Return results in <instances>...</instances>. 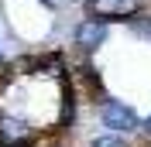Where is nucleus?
<instances>
[{
    "mask_svg": "<svg viewBox=\"0 0 151 147\" xmlns=\"http://www.w3.org/2000/svg\"><path fill=\"white\" fill-rule=\"evenodd\" d=\"M96 106H100V123L106 130L127 133V137H137L141 133V116H137V110H134L131 103L117 99V96H103Z\"/></svg>",
    "mask_w": 151,
    "mask_h": 147,
    "instance_id": "f257e3e1",
    "label": "nucleus"
},
{
    "mask_svg": "<svg viewBox=\"0 0 151 147\" xmlns=\"http://www.w3.org/2000/svg\"><path fill=\"white\" fill-rule=\"evenodd\" d=\"M0 144L4 147H35L38 127L14 110H0Z\"/></svg>",
    "mask_w": 151,
    "mask_h": 147,
    "instance_id": "f03ea898",
    "label": "nucleus"
},
{
    "mask_svg": "<svg viewBox=\"0 0 151 147\" xmlns=\"http://www.w3.org/2000/svg\"><path fill=\"white\" fill-rule=\"evenodd\" d=\"M106 41H110V21H103V17L86 14V17L72 28V45H76V51H83V55H96Z\"/></svg>",
    "mask_w": 151,
    "mask_h": 147,
    "instance_id": "7ed1b4c3",
    "label": "nucleus"
},
{
    "mask_svg": "<svg viewBox=\"0 0 151 147\" xmlns=\"http://www.w3.org/2000/svg\"><path fill=\"white\" fill-rule=\"evenodd\" d=\"M31 75L45 79V82L65 86L69 82V58L62 51H35L31 55Z\"/></svg>",
    "mask_w": 151,
    "mask_h": 147,
    "instance_id": "20e7f679",
    "label": "nucleus"
},
{
    "mask_svg": "<svg viewBox=\"0 0 151 147\" xmlns=\"http://www.w3.org/2000/svg\"><path fill=\"white\" fill-rule=\"evenodd\" d=\"M83 10L93 14V17H103L110 24H117V21H127L131 14L144 10V0H83Z\"/></svg>",
    "mask_w": 151,
    "mask_h": 147,
    "instance_id": "39448f33",
    "label": "nucleus"
},
{
    "mask_svg": "<svg viewBox=\"0 0 151 147\" xmlns=\"http://www.w3.org/2000/svg\"><path fill=\"white\" fill-rule=\"evenodd\" d=\"M124 24H127V31H131L137 41H148V45H151V14H148V10H137V14H131Z\"/></svg>",
    "mask_w": 151,
    "mask_h": 147,
    "instance_id": "423d86ee",
    "label": "nucleus"
},
{
    "mask_svg": "<svg viewBox=\"0 0 151 147\" xmlns=\"http://www.w3.org/2000/svg\"><path fill=\"white\" fill-rule=\"evenodd\" d=\"M86 147H131L127 144V137L124 133H113V130H106V133H96V137H89V144Z\"/></svg>",
    "mask_w": 151,
    "mask_h": 147,
    "instance_id": "0eeeda50",
    "label": "nucleus"
},
{
    "mask_svg": "<svg viewBox=\"0 0 151 147\" xmlns=\"http://www.w3.org/2000/svg\"><path fill=\"white\" fill-rule=\"evenodd\" d=\"M137 137H144V140H151V113H148V116L141 120V133H137Z\"/></svg>",
    "mask_w": 151,
    "mask_h": 147,
    "instance_id": "6e6552de",
    "label": "nucleus"
},
{
    "mask_svg": "<svg viewBox=\"0 0 151 147\" xmlns=\"http://www.w3.org/2000/svg\"><path fill=\"white\" fill-rule=\"evenodd\" d=\"M38 4H41V7H48V10H55V7H58V0H38Z\"/></svg>",
    "mask_w": 151,
    "mask_h": 147,
    "instance_id": "1a4fd4ad",
    "label": "nucleus"
},
{
    "mask_svg": "<svg viewBox=\"0 0 151 147\" xmlns=\"http://www.w3.org/2000/svg\"><path fill=\"white\" fill-rule=\"evenodd\" d=\"M0 147H4V144H0Z\"/></svg>",
    "mask_w": 151,
    "mask_h": 147,
    "instance_id": "9d476101",
    "label": "nucleus"
}]
</instances>
